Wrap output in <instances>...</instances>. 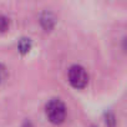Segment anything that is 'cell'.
Segmentation results:
<instances>
[{
	"label": "cell",
	"instance_id": "6da1fadb",
	"mask_svg": "<svg viewBox=\"0 0 127 127\" xmlns=\"http://www.w3.org/2000/svg\"><path fill=\"white\" fill-rule=\"evenodd\" d=\"M45 115L54 125H61L66 118V106L60 98H51L45 106Z\"/></svg>",
	"mask_w": 127,
	"mask_h": 127
},
{
	"label": "cell",
	"instance_id": "7a4b0ae2",
	"mask_svg": "<svg viewBox=\"0 0 127 127\" xmlns=\"http://www.w3.org/2000/svg\"><path fill=\"white\" fill-rule=\"evenodd\" d=\"M67 77H69L70 85L74 89H77V90L85 89L87 86V84H89V74L80 65H72L69 69Z\"/></svg>",
	"mask_w": 127,
	"mask_h": 127
},
{
	"label": "cell",
	"instance_id": "3957f363",
	"mask_svg": "<svg viewBox=\"0 0 127 127\" xmlns=\"http://www.w3.org/2000/svg\"><path fill=\"white\" fill-rule=\"evenodd\" d=\"M40 24L45 31H51L56 24V18L50 11H44L40 15Z\"/></svg>",
	"mask_w": 127,
	"mask_h": 127
},
{
	"label": "cell",
	"instance_id": "277c9868",
	"mask_svg": "<svg viewBox=\"0 0 127 127\" xmlns=\"http://www.w3.org/2000/svg\"><path fill=\"white\" fill-rule=\"evenodd\" d=\"M31 46H32L31 40L28 39V37H21V39L19 40V42H18V49H19L20 54H23V55L28 54V52L31 50Z\"/></svg>",
	"mask_w": 127,
	"mask_h": 127
},
{
	"label": "cell",
	"instance_id": "5b68a950",
	"mask_svg": "<svg viewBox=\"0 0 127 127\" xmlns=\"http://www.w3.org/2000/svg\"><path fill=\"white\" fill-rule=\"evenodd\" d=\"M105 123L107 127H116V116L112 112H106L105 113Z\"/></svg>",
	"mask_w": 127,
	"mask_h": 127
},
{
	"label": "cell",
	"instance_id": "8992f818",
	"mask_svg": "<svg viewBox=\"0 0 127 127\" xmlns=\"http://www.w3.org/2000/svg\"><path fill=\"white\" fill-rule=\"evenodd\" d=\"M10 26V20L9 18L4 16V15H0V32H4L9 29Z\"/></svg>",
	"mask_w": 127,
	"mask_h": 127
},
{
	"label": "cell",
	"instance_id": "52a82bcc",
	"mask_svg": "<svg viewBox=\"0 0 127 127\" xmlns=\"http://www.w3.org/2000/svg\"><path fill=\"white\" fill-rule=\"evenodd\" d=\"M21 127H34V126H32V123H31L30 121H25V122L23 123Z\"/></svg>",
	"mask_w": 127,
	"mask_h": 127
},
{
	"label": "cell",
	"instance_id": "ba28073f",
	"mask_svg": "<svg viewBox=\"0 0 127 127\" xmlns=\"http://www.w3.org/2000/svg\"><path fill=\"white\" fill-rule=\"evenodd\" d=\"M3 75H4V67L0 65V82H1V80H3Z\"/></svg>",
	"mask_w": 127,
	"mask_h": 127
}]
</instances>
